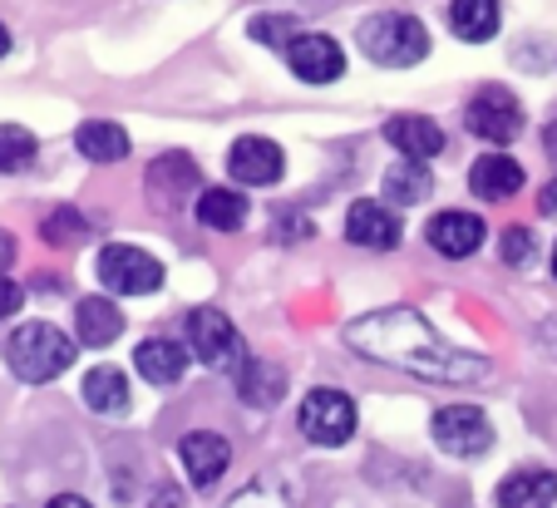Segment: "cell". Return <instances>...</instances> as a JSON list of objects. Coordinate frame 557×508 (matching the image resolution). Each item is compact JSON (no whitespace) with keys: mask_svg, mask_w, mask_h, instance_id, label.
<instances>
[{"mask_svg":"<svg viewBox=\"0 0 557 508\" xmlns=\"http://www.w3.org/2000/svg\"><path fill=\"white\" fill-rule=\"evenodd\" d=\"M178 455H183V469H188L193 488H212L222 474H227V464H232V445L222 439L218 430H193V434H183Z\"/></svg>","mask_w":557,"mask_h":508,"instance_id":"8fae6325","label":"cell"},{"mask_svg":"<svg viewBox=\"0 0 557 508\" xmlns=\"http://www.w3.org/2000/svg\"><path fill=\"white\" fill-rule=\"evenodd\" d=\"M74 356H79L74 336H64L50 321H30V326H21L5 340V365H11L25 385H45V381H54V375H64L74 365Z\"/></svg>","mask_w":557,"mask_h":508,"instance_id":"7a4b0ae2","label":"cell"},{"mask_svg":"<svg viewBox=\"0 0 557 508\" xmlns=\"http://www.w3.org/2000/svg\"><path fill=\"white\" fill-rule=\"evenodd\" d=\"M301 434L321 449H341L356 434V400L346 391H331V385H315L301 400Z\"/></svg>","mask_w":557,"mask_h":508,"instance_id":"5b68a950","label":"cell"},{"mask_svg":"<svg viewBox=\"0 0 557 508\" xmlns=\"http://www.w3.org/2000/svg\"><path fill=\"white\" fill-rule=\"evenodd\" d=\"M237 381H243V395L252 405L282 400V371H276V365H252V360H247V371L237 375Z\"/></svg>","mask_w":557,"mask_h":508,"instance_id":"83f0119b","label":"cell"},{"mask_svg":"<svg viewBox=\"0 0 557 508\" xmlns=\"http://www.w3.org/2000/svg\"><path fill=\"white\" fill-rule=\"evenodd\" d=\"M557 474L553 469H518L498 484V508H553Z\"/></svg>","mask_w":557,"mask_h":508,"instance_id":"ac0fdd59","label":"cell"},{"mask_svg":"<svg viewBox=\"0 0 557 508\" xmlns=\"http://www.w3.org/2000/svg\"><path fill=\"white\" fill-rule=\"evenodd\" d=\"M346 237L356 247H370V252H389V247H400V218L385 208V202H356L346 212Z\"/></svg>","mask_w":557,"mask_h":508,"instance_id":"4fadbf2b","label":"cell"},{"mask_svg":"<svg viewBox=\"0 0 557 508\" xmlns=\"http://www.w3.org/2000/svg\"><path fill=\"white\" fill-rule=\"evenodd\" d=\"M11 50V30H5V25H0V54Z\"/></svg>","mask_w":557,"mask_h":508,"instance_id":"d590c367","label":"cell"},{"mask_svg":"<svg viewBox=\"0 0 557 508\" xmlns=\"http://www.w3.org/2000/svg\"><path fill=\"white\" fill-rule=\"evenodd\" d=\"M296 504H301V494H296V484L286 474H257L227 508H296Z\"/></svg>","mask_w":557,"mask_h":508,"instance_id":"cb8c5ba5","label":"cell"},{"mask_svg":"<svg viewBox=\"0 0 557 508\" xmlns=\"http://www.w3.org/2000/svg\"><path fill=\"white\" fill-rule=\"evenodd\" d=\"M498 252H504L508 267H528V262H533V233H528V227H508Z\"/></svg>","mask_w":557,"mask_h":508,"instance_id":"f546056e","label":"cell"},{"mask_svg":"<svg viewBox=\"0 0 557 508\" xmlns=\"http://www.w3.org/2000/svg\"><path fill=\"white\" fill-rule=\"evenodd\" d=\"M463 124H469V134L488 138V144H508V138H518V128H523V109H518V99L508 95L504 85H488L469 99Z\"/></svg>","mask_w":557,"mask_h":508,"instance_id":"ba28073f","label":"cell"},{"mask_svg":"<svg viewBox=\"0 0 557 508\" xmlns=\"http://www.w3.org/2000/svg\"><path fill=\"white\" fill-rule=\"evenodd\" d=\"M252 40H262V45H292L296 40V21H292V15H257V21H252Z\"/></svg>","mask_w":557,"mask_h":508,"instance_id":"f1b7e54d","label":"cell"},{"mask_svg":"<svg viewBox=\"0 0 557 508\" xmlns=\"http://www.w3.org/2000/svg\"><path fill=\"white\" fill-rule=\"evenodd\" d=\"M286 64L306 85H331V79L346 75V54H341V45L331 35H296L286 45Z\"/></svg>","mask_w":557,"mask_h":508,"instance_id":"9c48e42d","label":"cell"},{"mask_svg":"<svg viewBox=\"0 0 557 508\" xmlns=\"http://www.w3.org/2000/svg\"><path fill=\"white\" fill-rule=\"evenodd\" d=\"M543 212H547V218H557V178L543 188Z\"/></svg>","mask_w":557,"mask_h":508,"instance_id":"836d02e7","label":"cell"},{"mask_svg":"<svg viewBox=\"0 0 557 508\" xmlns=\"http://www.w3.org/2000/svg\"><path fill=\"white\" fill-rule=\"evenodd\" d=\"M469 188H473V198H484V202H508L523 188V169L508 153H484L469 173Z\"/></svg>","mask_w":557,"mask_h":508,"instance_id":"e0dca14e","label":"cell"},{"mask_svg":"<svg viewBox=\"0 0 557 508\" xmlns=\"http://www.w3.org/2000/svg\"><path fill=\"white\" fill-rule=\"evenodd\" d=\"M449 25L459 40H494L498 35V0H454L449 5Z\"/></svg>","mask_w":557,"mask_h":508,"instance_id":"603a6c76","label":"cell"},{"mask_svg":"<svg viewBox=\"0 0 557 508\" xmlns=\"http://www.w3.org/2000/svg\"><path fill=\"white\" fill-rule=\"evenodd\" d=\"M85 405L95 414H124L128 410V381L119 365H95V371L85 375Z\"/></svg>","mask_w":557,"mask_h":508,"instance_id":"7402d4cb","label":"cell"},{"mask_svg":"<svg viewBox=\"0 0 557 508\" xmlns=\"http://www.w3.org/2000/svg\"><path fill=\"white\" fill-rule=\"evenodd\" d=\"M45 508H89V504H85V498H79V494H60V498H50V504H45Z\"/></svg>","mask_w":557,"mask_h":508,"instance_id":"d6a6232c","label":"cell"},{"mask_svg":"<svg viewBox=\"0 0 557 508\" xmlns=\"http://www.w3.org/2000/svg\"><path fill=\"white\" fill-rule=\"evenodd\" d=\"M430 188H434L430 163L405 159V163H395V169L385 173V198H395L400 208H410V202H424V198H430Z\"/></svg>","mask_w":557,"mask_h":508,"instance_id":"d4e9b609","label":"cell"},{"mask_svg":"<svg viewBox=\"0 0 557 508\" xmlns=\"http://www.w3.org/2000/svg\"><path fill=\"white\" fill-rule=\"evenodd\" d=\"M74 149L85 153L89 163H119L128 153V134L119 124H109V119H89L74 134Z\"/></svg>","mask_w":557,"mask_h":508,"instance_id":"44dd1931","label":"cell"},{"mask_svg":"<svg viewBox=\"0 0 557 508\" xmlns=\"http://www.w3.org/2000/svg\"><path fill=\"white\" fill-rule=\"evenodd\" d=\"M99 282L119 297H148L163 286V267L144 252V247H128V243H114L99 252Z\"/></svg>","mask_w":557,"mask_h":508,"instance_id":"8992f818","label":"cell"},{"mask_svg":"<svg viewBox=\"0 0 557 508\" xmlns=\"http://www.w3.org/2000/svg\"><path fill=\"white\" fill-rule=\"evenodd\" d=\"M40 237L50 247H74L89 237V218H79V208H54L40 223Z\"/></svg>","mask_w":557,"mask_h":508,"instance_id":"4316f807","label":"cell"},{"mask_svg":"<svg viewBox=\"0 0 557 508\" xmlns=\"http://www.w3.org/2000/svg\"><path fill=\"white\" fill-rule=\"evenodd\" d=\"M346 346L360 350L366 360L395 365V371L430 385H473L488 371L484 356H469V350L449 346L444 336H434L430 321L410 307H385L370 311V317H356L346 326Z\"/></svg>","mask_w":557,"mask_h":508,"instance_id":"6da1fadb","label":"cell"},{"mask_svg":"<svg viewBox=\"0 0 557 508\" xmlns=\"http://www.w3.org/2000/svg\"><path fill=\"white\" fill-rule=\"evenodd\" d=\"M385 138L414 163H430L434 153L444 149V128L434 124V119H424V114H395L385 124Z\"/></svg>","mask_w":557,"mask_h":508,"instance_id":"2e32d148","label":"cell"},{"mask_svg":"<svg viewBox=\"0 0 557 508\" xmlns=\"http://www.w3.org/2000/svg\"><path fill=\"white\" fill-rule=\"evenodd\" d=\"M188 346H193V356H198L208 371H232V375L247 371L243 336H237V326H232L218 307L188 311Z\"/></svg>","mask_w":557,"mask_h":508,"instance_id":"277c9868","label":"cell"},{"mask_svg":"<svg viewBox=\"0 0 557 508\" xmlns=\"http://www.w3.org/2000/svg\"><path fill=\"white\" fill-rule=\"evenodd\" d=\"M424 237H430V247L440 257H473L479 247H484V237H488V227H484V218L479 212H459V208H449V212H434L430 218V227H424Z\"/></svg>","mask_w":557,"mask_h":508,"instance_id":"30bf717a","label":"cell"},{"mask_svg":"<svg viewBox=\"0 0 557 508\" xmlns=\"http://www.w3.org/2000/svg\"><path fill=\"white\" fill-rule=\"evenodd\" d=\"M134 365H138V375H144L148 385H178L183 375H188L193 356L169 336H148L144 346L134 350Z\"/></svg>","mask_w":557,"mask_h":508,"instance_id":"9a60e30c","label":"cell"},{"mask_svg":"<svg viewBox=\"0 0 557 508\" xmlns=\"http://www.w3.org/2000/svg\"><path fill=\"white\" fill-rule=\"evenodd\" d=\"M360 50L375 64H385V70H410V64H420L430 54V30L414 15H400V11L370 15L360 25Z\"/></svg>","mask_w":557,"mask_h":508,"instance_id":"3957f363","label":"cell"},{"mask_svg":"<svg viewBox=\"0 0 557 508\" xmlns=\"http://www.w3.org/2000/svg\"><path fill=\"white\" fill-rule=\"evenodd\" d=\"M21 301H25V292H21V286H15L11 276H0V321H5V317H15V311H21Z\"/></svg>","mask_w":557,"mask_h":508,"instance_id":"4dcf8cb0","label":"cell"},{"mask_svg":"<svg viewBox=\"0 0 557 508\" xmlns=\"http://www.w3.org/2000/svg\"><path fill=\"white\" fill-rule=\"evenodd\" d=\"M11 262H15V243H11V233H0V276L11 272Z\"/></svg>","mask_w":557,"mask_h":508,"instance_id":"1f68e13d","label":"cell"},{"mask_svg":"<svg viewBox=\"0 0 557 508\" xmlns=\"http://www.w3.org/2000/svg\"><path fill=\"white\" fill-rule=\"evenodd\" d=\"M40 153L35 134L25 124H0V173H25Z\"/></svg>","mask_w":557,"mask_h":508,"instance_id":"484cf974","label":"cell"},{"mask_svg":"<svg viewBox=\"0 0 557 508\" xmlns=\"http://www.w3.org/2000/svg\"><path fill=\"white\" fill-rule=\"evenodd\" d=\"M553 276H557V247H553Z\"/></svg>","mask_w":557,"mask_h":508,"instance_id":"8d00e7d4","label":"cell"},{"mask_svg":"<svg viewBox=\"0 0 557 508\" xmlns=\"http://www.w3.org/2000/svg\"><path fill=\"white\" fill-rule=\"evenodd\" d=\"M202 183L198 173V159H188V153H163V159L148 163V193H153V202L163 198L169 208H178L183 198H193Z\"/></svg>","mask_w":557,"mask_h":508,"instance_id":"5bb4252c","label":"cell"},{"mask_svg":"<svg viewBox=\"0 0 557 508\" xmlns=\"http://www.w3.org/2000/svg\"><path fill=\"white\" fill-rule=\"evenodd\" d=\"M193 212H198V223L212 227V233H237L247 223V198L232 188H208V193H198Z\"/></svg>","mask_w":557,"mask_h":508,"instance_id":"ffe728a7","label":"cell"},{"mask_svg":"<svg viewBox=\"0 0 557 508\" xmlns=\"http://www.w3.org/2000/svg\"><path fill=\"white\" fill-rule=\"evenodd\" d=\"M434 445L454 459L488 455V445H494V424H488L484 410H473V405H444V410L434 414Z\"/></svg>","mask_w":557,"mask_h":508,"instance_id":"52a82bcc","label":"cell"},{"mask_svg":"<svg viewBox=\"0 0 557 508\" xmlns=\"http://www.w3.org/2000/svg\"><path fill=\"white\" fill-rule=\"evenodd\" d=\"M282 149H276L272 138H257V134H247V138H237L232 144V153H227V173L237 183H247V188H267V183H276L282 178Z\"/></svg>","mask_w":557,"mask_h":508,"instance_id":"7c38bea8","label":"cell"},{"mask_svg":"<svg viewBox=\"0 0 557 508\" xmlns=\"http://www.w3.org/2000/svg\"><path fill=\"white\" fill-rule=\"evenodd\" d=\"M547 153L557 159V124H547Z\"/></svg>","mask_w":557,"mask_h":508,"instance_id":"e575fe53","label":"cell"},{"mask_svg":"<svg viewBox=\"0 0 557 508\" xmlns=\"http://www.w3.org/2000/svg\"><path fill=\"white\" fill-rule=\"evenodd\" d=\"M119 331H124V317H119L114 301H104V297L79 301V311H74V340L79 346H114Z\"/></svg>","mask_w":557,"mask_h":508,"instance_id":"d6986e66","label":"cell"}]
</instances>
